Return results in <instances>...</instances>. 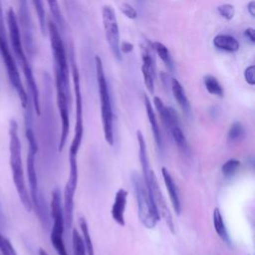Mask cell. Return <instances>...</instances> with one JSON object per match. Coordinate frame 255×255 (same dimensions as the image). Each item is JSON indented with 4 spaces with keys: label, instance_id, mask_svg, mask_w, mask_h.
I'll use <instances>...</instances> for the list:
<instances>
[{
    "label": "cell",
    "instance_id": "1",
    "mask_svg": "<svg viewBox=\"0 0 255 255\" xmlns=\"http://www.w3.org/2000/svg\"><path fill=\"white\" fill-rule=\"evenodd\" d=\"M7 24H8V30H9L10 42H11V46H12L14 55H15L18 63L20 64L23 74L25 76L26 83H27V86H28V89H29V92L31 95L34 110H35L36 114L38 116H40L41 108H40L39 90H38L36 80L34 78L31 66L29 64L28 58L24 51L17 16L12 8H9L7 11Z\"/></svg>",
    "mask_w": 255,
    "mask_h": 255
},
{
    "label": "cell",
    "instance_id": "2",
    "mask_svg": "<svg viewBox=\"0 0 255 255\" xmlns=\"http://www.w3.org/2000/svg\"><path fill=\"white\" fill-rule=\"evenodd\" d=\"M9 152H10V167L12 170L13 182L22 205L26 211L30 212L33 208L30 194L26 187L24 170L21 156V142L18 135V125L16 121L11 120L9 124Z\"/></svg>",
    "mask_w": 255,
    "mask_h": 255
},
{
    "label": "cell",
    "instance_id": "3",
    "mask_svg": "<svg viewBox=\"0 0 255 255\" xmlns=\"http://www.w3.org/2000/svg\"><path fill=\"white\" fill-rule=\"evenodd\" d=\"M97 82L99 88L100 107H101V119L103 125V130L106 141L112 146L114 145V112L112 107L111 96L109 92V86L106 79L104 66L99 56L95 57Z\"/></svg>",
    "mask_w": 255,
    "mask_h": 255
},
{
    "label": "cell",
    "instance_id": "4",
    "mask_svg": "<svg viewBox=\"0 0 255 255\" xmlns=\"http://www.w3.org/2000/svg\"><path fill=\"white\" fill-rule=\"evenodd\" d=\"M130 179L134 196L136 198L138 218L146 228H153L155 227L160 216L149 196L143 177L137 171H132L130 174Z\"/></svg>",
    "mask_w": 255,
    "mask_h": 255
},
{
    "label": "cell",
    "instance_id": "5",
    "mask_svg": "<svg viewBox=\"0 0 255 255\" xmlns=\"http://www.w3.org/2000/svg\"><path fill=\"white\" fill-rule=\"evenodd\" d=\"M70 60L72 66V78L74 85V93H75V110H76V123H75V134L70 145L69 155L77 156L78 151L80 149L83 133H84V126H83V100H82V92H81V84H80V74L78 71L75 52L71 45L70 49Z\"/></svg>",
    "mask_w": 255,
    "mask_h": 255
},
{
    "label": "cell",
    "instance_id": "6",
    "mask_svg": "<svg viewBox=\"0 0 255 255\" xmlns=\"http://www.w3.org/2000/svg\"><path fill=\"white\" fill-rule=\"evenodd\" d=\"M51 216L53 219V226L51 230V243L58 255H69L65 246L63 235L65 232V220L63 213V203L61 190L56 187L52 191L51 198Z\"/></svg>",
    "mask_w": 255,
    "mask_h": 255
},
{
    "label": "cell",
    "instance_id": "7",
    "mask_svg": "<svg viewBox=\"0 0 255 255\" xmlns=\"http://www.w3.org/2000/svg\"><path fill=\"white\" fill-rule=\"evenodd\" d=\"M55 72V86L57 91V105L61 119V133L59 141V150H63L70 131V118L69 105L71 102L70 83H67L58 71Z\"/></svg>",
    "mask_w": 255,
    "mask_h": 255
},
{
    "label": "cell",
    "instance_id": "8",
    "mask_svg": "<svg viewBox=\"0 0 255 255\" xmlns=\"http://www.w3.org/2000/svg\"><path fill=\"white\" fill-rule=\"evenodd\" d=\"M47 30L49 32L51 50L54 59V70L58 71L67 83H70V71L67 60V54L59 29L57 25L54 23V21L49 20L47 23Z\"/></svg>",
    "mask_w": 255,
    "mask_h": 255
},
{
    "label": "cell",
    "instance_id": "9",
    "mask_svg": "<svg viewBox=\"0 0 255 255\" xmlns=\"http://www.w3.org/2000/svg\"><path fill=\"white\" fill-rule=\"evenodd\" d=\"M0 55L2 58V61L6 67V71H7V75L9 78V81L11 83V85L13 86L14 90L16 91L21 105L24 109L27 108V106L29 105V98L28 95L23 87L21 78H20V74L15 62L14 57L12 56L10 49L8 47V43H7V39H4L3 37L0 36Z\"/></svg>",
    "mask_w": 255,
    "mask_h": 255
},
{
    "label": "cell",
    "instance_id": "10",
    "mask_svg": "<svg viewBox=\"0 0 255 255\" xmlns=\"http://www.w3.org/2000/svg\"><path fill=\"white\" fill-rule=\"evenodd\" d=\"M142 177L145 182L149 196H150L151 200L153 201L154 206H155L159 216L164 219L168 229L170 230V232L172 234H174L175 229H174L172 215H171V212L169 211V208H168L166 200L161 192V189L159 188V184H158L157 177H156L155 173L153 172L152 169H150L147 173L142 175Z\"/></svg>",
    "mask_w": 255,
    "mask_h": 255
},
{
    "label": "cell",
    "instance_id": "11",
    "mask_svg": "<svg viewBox=\"0 0 255 255\" xmlns=\"http://www.w3.org/2000/svg\"><path fill=\"white\" fill-rule=\"evenodd\" d=\"M102 22L105 30L106 39L110 47L111 52L118 61L123 60L122 53L120 51V30L117 21L115 9L112 6L105 5L102 8Z\"/></svg>",
    "mask_w": 255,
    "mask_h": 255
},
{
    "label": "cell",
    "instance_id": "12",
    "mask_svg": "<svg viewBox=\"0 0 255 255\" xmlns=\"http://www.w3.org/2000/svg\"><path fill=\"white\" fill-rule=\"evenodd\" d=\"M19 17L18 25L20 29L21 39L26 52L30 57L35 55L36 47L34 42V35H33V25L30 16V11L28 7L27 0H19Z\"/></svg>",
    "mask_w": 255,
    "mask_h": 255
},
{
    "label": "cell",
    "instance_id": "13",
    "mask_svg": "<svg viewBox=\"0 0 255 255\" xmlns=\"http://www.w3.org/2000/svg\"><path fill=\"white\" fill-rule=\"evenodd\" d=\"M154 50L152 43L147 39L140 42V55H141V74L143 77L144 85L150 94L154 93V81L156 78Z\"/></svg>",
    "mask_w": 255,
    "mask_h": 255
},
{
    "label": "cell",
    "instance_id": "14",
    "mask_svg": "<svg viewBox=\"0 0 255 255\" xmlns=\"http://www.w3.org/2000/svg\"><path fill=\"white\" fill-rule=\"evenodd\" d=\"M37 151L31 148H28L27 153V176H28V183L30 187V198L32 205L36 207L37 211L40 212V200H39V189H38V179L35 167V156Z\"/></svg>",
    "mask_w": 255,
    "mask_h": 255
},
{
    "label": "cell",
    "instance_id": "15",
    "mask_svg": "<svg viewBox=\"0 0 255 255\" xmlns=\"http://www.w3.org/2000/svg\"><path fill=\"white\" fill-rule=\"evenodd\" d=\"M152 102L165 129L169 131L171 128H173L176 125H179L178 116L171 107H166L164 103L161 101V99L156 96L153 97Z\"/></svg>",
    "mask_w": 255,
    "mask_h": 255
},
{
    "label": "cell",
    "instance_id": "16",
    "mask_svg": "<svg viewBox=\"0 0 255 255\" xmlns=\"http://www.w3.org/2000/svg\"><path fill=\"white\" fill-rule=\"evenodd\" d=\"M128 201V191L125 188H120L116 192L115 200L111 209L113 219L121 226H125V210Z\"/></svg>",
    "mask_w": 255,
    "mask_h": 255
},
{
    "label": "cell",
    "instance_id": "17",
    "mask_svg": "<svg viewBox=\"0 0 255 255\" xmlns=\"http://www.w3.org/2000/svg\"><path fill=\"white\" fill-rule=\"evenodd\" d=\"M75 186L71 185L70 183H66L65 190H64V204H63V213H64V220H65V227L68 230H71L73 217H74V197L76 192Z\"/></svg>",
    "mask_w": 255,
    "mask_h": 255
},
{
    "label": "cell",
    "instance_id": "18",
    "mask_svg": "<svg viewBox=\"0 0 255 255\" xmlns=\"http://www.w3.org/2000/svg\"><path fill=\"white\" fill-rule=\"evenodd\" d=\"M161 175H162L165 187L167 189L171 205H172L175 213L177 215H179L180 211H181V203H180V199H179V195H178L176 184H175L172 176L170 175L169 171L165 167L161 168Z\"/></svg>",
    "mask_w": 255,
    "mask_h": 255
},
{
    "label": "cell",
    "instance_id": "19",
    "mask_svg": "<svg viewBox=\"0 0 255 255\" xmlns=\"http://www.w3.org/2000/svg\"><path fill=\"white\" fill-rule=\"evenodd\" d=\"M143 103H144V107H145V111H146V116L151 128V131L153 133V137L156 143L157 148L161 151L162 149V139H161V133L159 130V126L156 120V116L154 113V110L151 106V102L149 100V98L146 95H143Z\"/></svg>",
    "mask_w": 255,
    "mask_h": 255
},
{
    "label": "cell",
    "instance_id": "20",
    "mask_svg": "<svg viewBox=\"0 0 255 255\" xmlns=\"http://www.w3.org/2000/svg\"><path fill=\"white\" fill-rule=\"evenodd\" d=\"M170 89L172 92V95L176 101V103L178 104V106L180 107V109L182 110V112L186 115L189 116L190 115V104L189 101L186 97V94L184 92L183 87L181 86V84L178 82V80L172 78L170 80Z\"/></svg>",
    "mask_w": 255,
    "mask_h": 255
},
{
    "label": "cell",
    "instance_id": "21",
    "mask_svg": "<svg viewBox=\"0 0 255 255\" xmlns=\"http://www.w3.org/2000/svg\"><path fill=\"white\" fill-rule=\"evenodd\" d=\"M213 46L218 50L234 53L239 50L238 41L231 35L227 34H218L213 38Z\"/></svg>",
    "mask_w": 255,
    "mask_h": 255
},
{
    "label": "cell",
    "instance_id": "22",
    "mask_svg": "<svg viewBox=\"0 0 255 255\" xmlns=\"http://www.w3.org/2000/svg\"><path fill=\"white\" fill-rule=\"evenodd\" d=\"M212 220H213V226L214 229L216 231V233L218 234V236L225 241L227 244L230 243V238L227 232V229L225 227L224 221H223V217L220 213V210L218 208H215L213 210V214H212Z\"/></svg>",
    "mask_w": 255,
    "mask_h": 255
},
{
    "label": "cell",
    "instance_id": "23",
    "mask_svg": "<svg viewBox=\"0 0 255 255\" xmlns=\"http://www.w3.org/2000/svg\"><path fill=\"white\" fill-rule=\"evenodd\" d=\"M152 47H153L154 52L157 54V56L160 58V60L163 62V64L166 66V68L170 72H172L174 66H173V61H172L170 52L167 49V47L160 42H153Z\"/></svg>",
    "mask_w": 255,
    "mask_h": 255
},
{
    "label": "cell",
    "instance_id": "24",
    "mask_svg": "<svg viewBox=\"0 0 255 255\" xmlns=\"http://www.w3.org/2000/svg\"><path fill=\"white\" fill-rule=\"evenodd\" d=\"M174 142L177 144L178 148L185 154H188L189 153V146H188V143H187V140H186V137L180 128L179 125H176L174 126L173 128H170L169 130Z\"/></svg>",
    "mask_w": 255,
    "mask_h": 255
},
{
    "label": "cell",
    "instance_id": "25",
    "mask_svg": "<svg viewBox=\"0 0 255 255\" xmlns=\"http://www.w3.org/2000/svg\"><path fill=\"white\" fill-rule=\"evenodd\" d=\"M203 83H204L205 89L207 90V92L209 94L217 96V97H223V95H224L223 88L215 77H213L211 75H206L203 78Z\"/></svg>",
    "mask_w": 255,
    "mask_h": 255
},
{
    "label": "cell",
    "instance_id": "26",
    "mask_svg": "<svg viewBox=\"0 0 255 255\" xmlns=\"http://www.w3.org/2000/svg\"><path fill=\"white\" fill-rule=\"evenodd\" d=\"M79 224H80V228H81L82 233H83V238L82 239H83V243H84L87 255H95L92 239H91V236H90V230H89L88 223H87L86 219L84 217H81L80 220H79Z\"/></svg>",
    "mask_w": 255,
    "mask_h": 255
},
{
    "label": "cell",
    "instance_id": "27",
    "mask_svg": "<svg viewBox=\"0 0 255 255\" xmlns=\"http://www.w3.org/2000/svg\"><path fill=\"white\" fill-rule=\"evenodd\" d=\"M47 3L49 6V9H50V12L53 16L54 23L57 25L59 30H64L65 21L62 16V13H61V9H60L58 0H47Z\"/></svg>",
    "mask_w": 255,
    "mask_h": 255
},
{
    "label": "cell",
    "instance_id": "28",
    "mask_svg": "<svg viewBox=\"0 0 255 255\" xmlns=\"http://www.w3.org/2000/svg\"><path fill=\"white\" fill-rule=\"evenodd\" d=\"M33 5L35 7V11L37 13L39 26L42 34H46L47 31V22H46V15H45V9L43 5V0H32Z\"/></svg>",
    "mask_w": 255,
    "mask_h": 255
},
{
    "label": "cell",
    "instance_id": "29",
    "mask_svg": "<svg viewBox=\"0 0 255 255\" xmlns=\"http://www.w3.org/2000/svg\"><path fill=\"white\" fill-rule=\"evenodd\" d=\"M245 132L244 127L242 126L241 123H233L232 126L230 127L228 133H227V139L228 141H236L239 140L240 138L243 137Z\"/></svg>",
    "mask_w": 255,
    "mask_h": 255
},
{
    "label": "cell",
    "instance_id": "30",
    "mask_svg": "<svg viewBox=\"0 0 255 255\" xmlns=\"http://www.w3.org/2000/svg\"><path fill=\"white\" fill-rule=\"evenodd\" d=\"M72 242H73L74 255H87L86 249H85V246L83 243V239L77 229H73Z\"/></svg>",
    "mask_w": 255,
    "mask_h": 255
},
{
    "label": "cell",
    "instance_id": "31",
    "mask_svg": "<svg viewBox=\"0 0 255 255\" xmlns=\"http://www.w3.org/2000/svg\"><path fill=\"white\" fill-rule=\"evenodd\" d=\"M240 165V161L235 159V158H231V159H228L227 161L224 162V164L222 165L221 167V171H222V174L225 176V177H230L232 176L238 169Z\"/></svg>",
    "mask_w": 255,
    "mask_h": 255
},
{
    "label": "cell",
    "instance_id": "32",
    "mask_svg": "<svg viewBox=\"0 0 255 255\" xmlns=\"http://www.w3.org/2000/svg\"><path fill=\"white\" fill-rule=\"evenodd\" d=\"M217 12L221 17H223L224 19L229 21L234 17L235 8L232 4L225 3V4H221L217 7Z\"/></svg>",
    "mask_w": 255,
    "mask_h": 255
},
{
    "label": "cell",
    "instance_id": "33",
    "mask_svg": "<svg viewBox=\"0 0 255 255\" xmlns=\"http://www.w3.org/2000/svg\"><path fill=\"white\" fill-rule=\"evenodd\" d=\"M0 251L2 255H17L13 245L5 236L0 233Z\"/></svg>",
    "mask_w": 255,
    "mask_h": 255
},
{
    "label": "cell",
    "instance_id": "34",
    "mask_svg": "<svg viewBox=\"0 0 255 255\" xmlns=\"http://www.w3.org/2000/svg\"><path fill=\"white\" fill-rule=\"evenodd\" d=\"M120 9H121L122 13H123L126 17H128V19L133 20V19H135L136 16H137L136 10H135V9L133 8V6L130 5L129 3H126V2L123 3V4L121 5Z\"/></svg>",
    "mask_w": 255,
    "mask_h": 255
},
{
    "label": "cell",
    "instance_id": "35",
    "mask_svg": "<svg viewBox=\"0 0 255 255\" xmlns=\"http://www.w3.org/2000/svg\"><path fill=\"white\" fill-rule=\"evenodd\" d=\"M244 79L250 86L255 85V66L250 65L244 71Z\"/></svg>",
    "mask_w": 255,
    "mask_h": 255
},
{
    "label": "cell",
    "instance_id": "36",
    "mask_svg": "<svg viewBox=\"0 0 255 255\" xmlns=\"http://www.w3.org/2000/svg\"><path fill=\"white\" fill-rule=\"evenodd\" d=\"M133 50V45L128 41H123L120 43V51L123 54H128Z\"/></svg>",
    "mask_w": 255,
    "mask_h": 255
},
{
    "label": "cell",
    "instance_id": "37",
    "mask_svg": "<svg viewBox=\"0 0 255 255\" xmlns=\"http://www.w3.org/2000/svg\"><path fill=\"white\" fill-rule=\"evenodd\" d=\"M0 36L6 39V30L4 26V16H3V10H2V3L0 0Z\"/></svg>",
    "mask_w": 255,
    "mask_h": 255
},
{
    "label": "cell",
    "instance_id": "38",
    "mask_svg": "<svg viewBox=\"0 0 255 255\" xmlns=\"http://www.w3.org/2000/svg\"><path fill=\"white\" fill-rule=\"evenodd\" d=\"M244 36L251 42L255 43V30L253 28H247L244 31Z\"/></svg>",
    "mask_w": 255,
    "mask_h": 255
},
{
    "label": "cell",
    "instance_id": "39",
    "mask_svg": "<svg viewBox=\"0 0 255 255\" xmlns=\"http://www.w3.org/2000/svg\"><path fill=\"white\" fill-rule=\"evenodd\" d=\"M247 11L250 14L251 17L255 16V1L251 0L248 4H247Z\"/></svg>",
    "mask_w": 255,
    "mask_h": 255
},
{
    "label": "cell",
    "instance_id": "40",
    "mask_svg": "<svg viewBox=\"0 0 255 255\" xmlns=\"http://www.w3.org/2000/svg\"><path fill=\"white\" fill-rule=\"evenodd\" d=\"M39 255H49L47 252H46V250H44L43 248H39Z\"/></svg>",
    "mask_w": 255,
    "mask_h": 255
},
{
    "label": "cell",
    "instance_id": "41",
    "mask_svg": "<svg viewBox=\"0 0 255 255\" xmlns=\"http://www.w3.org/2000/svg\"><path fill=\"white\" fill-rule=\"evenodd\" d=\"M138 1H139V2H141V1H142V0H138Z\"/></svg>",
    "mask_w": 255,
    "mask_h": 255
}]
</instances>
